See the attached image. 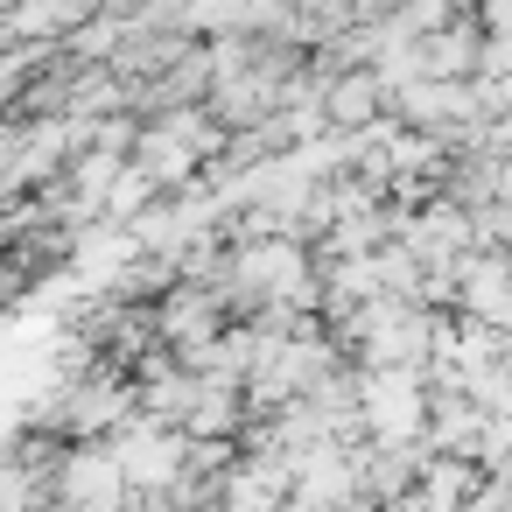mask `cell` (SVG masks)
I'll return each mask as SVG.
<instances>
[{"label":"cell","mask_w":512,"mask_h":512,"mask_svg":"<svg viewBox=\"0 0 512 512\" xmlns=\"http://www.w3.org/2000/svg\"><path fill=\"white\" fill-rule=\"evenodd\" d=\"M50 505L57 512H127V470H120L113 442H64Z\"/></svg>","instance_id":"6da1fadb"},{"label":"cell","mask_w":512,"mask_h":512,"mask_svg":"<svg viewBox=\"0 0 512 512\" xmlns=\"http://www.w3.org/2000/svg\"><path fill=\"white\" fill-rule=\"evenodd\" d=\"M113 456H120V470H127V491L162 498V491L183 477V463H190V435L141 414V421H127V428L113 435Z\"/></svg>","instance_id":"7a4b0ae2"},{"label":"cell","mask_w":512,"mask_h":512,"mask_svg":"<svg viewBox=\"0 0 512 512\" xmlns=\"http://www.w3.org/2000/svg\"><path fill=\"white\" fill-rule=\"evenodd\" d=\"M365 428L372 442H428V379L407 372H365Z\"/></svg>","instance_id":"3957f363"},{"label":"cell","mask_w":512,"mask_h":512,"mask_svg":"<svg viewBox=\"0 0 512 512\" xmlns=\"http://www.w3.org/2000/svg\"><path fill=\"white\" fill-rule=\"evenodd\" d=\"M225 330H232V309H225L211 288L176 281V288L155 302V337H162L169 358H183V351H197V344H211V337H225Z\"/></svg>","instance_id":"277c9868"},{"label":"cell","mask_w":512,"mask_h":512,"mask_svg":"<svg viewBox=\"0 0 512 512\" xmlns=\"http://www.w3.org/2000/svg\"><path fill=\"white\" fill-rule=\"evenodd\" d=\"M323 113L330 134H372L379 120H393V92L379 85V71H344L323 85Z\"/></svg>","instance_id":"5b68a950"},{"label":"cell","mask_w":512,"mask_h":512,"mask_svg":"<svg viewBox=\"0 0 512 512\" xmlns=\"http://www.w3.org/2000/svg\"><path fill=\"white\" fill-rule=\"evenodd\" d=\"M456 309H470V323L512 316V267L491 260V253H470L463 260V281H456Z\"/></svg>","instance_id":"8992f818"}]
</instances>
